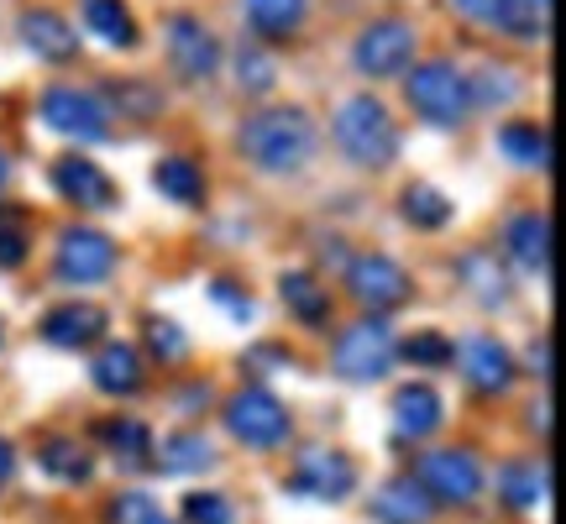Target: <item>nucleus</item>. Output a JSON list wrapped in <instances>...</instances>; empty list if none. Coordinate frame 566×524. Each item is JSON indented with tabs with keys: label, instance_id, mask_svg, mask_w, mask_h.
<instances>
[{
	"label": "nucleus",
	"instance_id": "nucleus-27",
	"mask_svg": "<svg viewBox=\"0 0 566 524\" xmlns=\"http://www.w3.org/2000/svg\"><path fill=\"white\" fill-rule=\"evenodd\" d=\"M247 21L263 32V38H289L304 21V0H242Z\"/></svg>",
	"mask_w": 566,
	"mask_h": 524
},
{
	"label": "nucleus",
	"instance_id": "nucleus-16",
	"mask_svg": "<svg viewBox=\"0 0 566 524\" xmlns=\"http://www.w3.org/2000/svg\"><path fill=\"white\" fill-rule=\"evenodd\" d=\"M504 247H509V258L520 262V268L546 273V262H551V216H541V210L514 216V221L504 226Z\"/></svg>",
	"mask_w": 566,
	"mask_h": 524
},
{
	"label": "nucleus",
	"instance_id": "nucleus-26",
	"mask_svg": "<svg viewBox=\"0 0 566 524\" xmlns=\"http://www.w3.org/2000/svg\"><path fill=\"white\" fill-rule=\"evenodd\" d=\"M462 283L478 294L483 304H504V294H509V279H504V268H499V252H467L462 258Z\"/></svg>",
	"mask_w": 566,
	"mask_h": 524
},
{
	"label": "nucleus",
	"instance_id": "nucleus-1",
	"mask_svg": "<svg viewBox=\"0 0 566 524\" xmlns=\"http://www.w3.org/2000/svg\"><path fill=\"white\" fill-rule=\"evenodd\" d=\"M237 147L263 174H294L315 153V122L304 116L300 105H268V111H252L242 122Z\"/></svg>",
	"mask_w": 566,
	"mask_h": 524
},
{
	"label": "nucleus",
	"instance_id": "nucleus-17",
	"mask_svg": "<svg viewBox=\"0 0 566 524\" xmlns=\"http://www.w3.org/2000/svg\"><path fill=\"white\" fill-rule=\"evenodd\" d=\"M373 514H378L384 524H430V514H436V499H430V493H424L415 478H394V483L378 488Z\"/></svg>",
	"mask_w": 566,
	"mask_h": 524
},
{
	"label": "nucleus",
	"instance_id": "nucleus-19",
	"mask_svg": "<svg viewBox=\"0 0 566 524\" xmlns=\"http://www.w3.org/2000/svg\"><path fill=\"white\" fill-rule=\"evenodd\" d=\"M101 331H105V310H95V304H59V310L42 321V336L53 346H69V352L90 346Z\"/></svg>",
	"mask_w": 566,
	"mask_h": 524
},
{
	"label": "nucleus",
	"instance_id": "nucleus-41",
	"mask_svg": "<svg viewBox=\"0 0 566 524\" xmlns=\"http://www.w3.org/2000/svg\"><path fill=\"white\" fill-rule=\"evenodd\" d=\"M504 6H509V11H514L520 21H525L535 38H546V27H551V0H504Z\"/></svg>",
	"mask_w": 566,
	"mask_h": 524
},
{
	"label": "nucleus",
	"instance_id": "nucleus-43",
	"mask_svg": "<svg viewBox=\"0 0 566 524\" xmlns=\"http://www.w3.org/2000/svg\"><path fill=\"white\" fill-rule=\"evenodd\" d=\"M530 363H535V367H541V373H546V367H551V346L541 342V346H535V352H530Z\"/></svg>",
	"mask_w": 566,
	"mask_h": 524
},
{
	"label": "nucleus",
	"instance_id": "nucleus-42",
	"mask_svg": "<svg viewBox=\"0 0 566 524\" xmlns=\"http://www.w3.org/2000/svg\"><path fill=\"white\" fill-rule=\"evenodd\" d=\"M11 467H17V457H11V441H6V436H0V483H6V478H11Z\"/></svg>",
	"mask_w": 566,
	"mask_h": 524
},
{
	"label": "nucleus",
	"instance_id": "nucleus-23",
	"mask_svg": "<svg viewBox=\"0 0 566 524\" xmlns=\"http://www.w3.org/2000/svg\"><path fill=\"white\" fill-rule=\"evenodd\" d=\"M153 184H158L163 200H174V205L205 200V174H200V163H189V158H163L158 168H153Z\"/></svg>",
	"mask_w": 566,
	"mask_h": 524
},
{
	"label": "nucleus",
	"instance_id": "nucleus-39",
	"mask_svg": "<svg viewBox=\"0 0 566 524\" xmlns=\"http://www.w3.org/2000/svg\"><path fill=\"white\" fill-rule=\"evenodd\" d=\"M147 342H153V352H158V357H168V363H179L184 352H189V342L179 336V325H174V321H153V325H147Z\"/></svg>",
	"mask_w": 566,
	"mask_h": 524
},
{
	"label": "nucleus",
	"instance_id": "nucleus-21",
	"mask_svg": "<svg viewBox=\"0 0 566 524\" xmlns=\"http://www.w3.org/2000/svg\"><path fill=\"white\" fill-rule=\"evenodd\" d=\"M499 493L509 499V509H535V504H546V493H551L546 462H509L504 472H499Z\"/></svg>",
	"mask_w": 566,
	"mask_h": 524
},
{
	"label": "nucleus",
	"instance_id": "nucleus-10",
	"mask_svg": "<svg viewBox=\"0 0 566 524\" xmlns=\"http://www.w3.org/2000/svg\"><path fill=\"white\" fill-rule=\"evenodd\" d=\"M346 289L367 310H394V304L409 300V273L394 258H384V252H367V258H357L346 268Z\"/></svg>",
	"mask_w": 566,
	"mask_h": 524
},
{
	"label": "nucleus",
	"instance_id": "nucleus-4",
	"mask_svg": "<svg viewBox=\"0 0 566 524\" xmlns=\"http://www.w3.org/2000/svg\"><path fill=\"white\" fill-rule=\"evenodd\" d=\"M226 430H231L242 446L268 451V446L289 441L294 420H289V409H283L268 388H242V394H231V404H226Z\"/></svg>",
	"mask_w": 566,
	"mask_h": 524
},
{
	"label": "nucleus",
	"instance_id": "nucleus-31",
	"mask_svg": "<svg viewBox=\"0 0 566 524\" xmlns=\"http://www.w3.org/2000/svg\"><path fill=\"white\" fill-rule=\"evenodd\" d=\"M210 462H216V451H210V441L195 436V430L163 441V467H168V472H205Z\"/></svg>",
	"mask_w": 566,
	"mask_h": 524
},
{
	"label": "nucleus",
	"instance_id": "nucleus-44",
	"mask_svg": "<svg viewBox=\"0 0 566 524\" xmlns=\"http://www.w3.org/2000/svg\"><path fill=\"white\" fill-rule=\"evenodd\" d=\"M6 174H11V168H6V153H0V184H6Z\"/></svg>",
	"mask_w": 566,
	"mask_h": 524
},
{
	"label": "nucleus",
	"instance_id": "nucleus-2",
	"mask_svg": "<svg viewBox=\"0 0 566 524\" xmlns=\"http://www.w3.org/2000/svg\"><path fill=\"white\" fill-rule=\"evenodd\" d=\"M331 137L357 168H388L399 153V126L378 95H346L336 122H331Z\"/></svg>",
	"mask_w": 566,
	"mask_h": 524
},
{
	"label": "nucleus",
	"instance_id": "nucleus-6",
	"mask_svg": "<svg viewBox=\"0 0 566 524\" xmlns=\"http://www.w3.org/2000/svg\"><path fill=\"white\" fill-rule=\"evenodd\" d=\"M399 357V342H394V331L384 321H363L352 325L342 342H336V373L352 378V384H378L388 367Z\"/></svg>",
	"mask_w": 566,
	"mask_h": 524
},
{
	"label": "nucleus",
	"instance_id": "nucleus-20",
	"mask_svg": "<svg viewBox=\"0 0 566 524\" xmlns=\"http://www.w3.org/2000/svg\"><path fill=\"white\" fill-rule=\"evenodd\" d=\"M90 373H95V388H101V394H137L142 388V357L126 342L101 346V357H95Z\"/></svg>",
	"mask_w": 566,
	"mask_h": 524
},
{
	"label": "nucleus",
	"instance_id": "nucleus-29",
	"mask_svg": "<svg viewBox=\"0 0 566 524\" xmlns=\"http://www.w3.org/2000/svg\"><path fill=\"white\" fill-rule=\"evenodd\" d=\"M451 11H457V17H467V21H478V27H493V32H509V38H535V32H530L525 21L514 17V11H509L504 0H451Z\"/></svg>",
	"mask_w": 566,
	"mask_h": 524
},
{
	"label": "nucleus",
	"instance_id": "nucleus-18",
	"mask_svg": "<svg viewBox=\"0 0 566 524\" xmlns=\"http://www.w3.org/2000/svg\"><path fill=\"white\" fill-rule=\"evenodd\" d=\"M436 425H441V394L430 384H405L394 394V430H399V436L424 441Z\"/></svg>",
	"mask_w": 566,
	"mask_h": 524
},
{
	"label": "nucleus",
	"instance_id": "nucleus-24",
	"mask_svg": "<svg viewBox=\"0 0 566 524\" xmlns=\"http://www.w3.org/2000/svg\"><path fill=\"white\" fill-rule=\"evenodd\" d=\"M499 147H504L520 168H551V137L541 126H530V122L499 126Z\"/></svg>",
	"mask_w": 566,
	"mask_h": 524
},
{
	"label": "nucleus",
	"instance_id": "nucleus-11",
	"mask_svg": "<svg viewBox=\"0 0 566 524\" xmlns=\"http://www.w3.org/2000/svg\"><path fill=\"white\" fill-rule=\"evenodd\" d=\"M116 268V242L90 226H69L59 237V273L69 283H101Z\"/></svg>",
	"mask_w": 566,
	"mask_h": 524
},
{
	"label": "nucleus",
	"instance_id": "nucleus-28",
	"mask_svg": "<svg viewBox=\"0 0 566 524\" xmlns=\"http://www.w3.org/2000/svg\"><path fill=\"white\" fill-rule=\"evenodd\" d=\"M405 221L420 226V231H441L451 221V200H446L441 189H430V184H409L405 189Z\"/></svg>",
	"mask_w": 566,
	"mask_h": 524
},
{
	"label": "nucleus",
	"instance_id": "nucleus-25",
	"mask_svg": "<svg viewBox=\"0 0 566 524\" xmlns=\"http://www.w3.org/2000/svg\"><path fill=\"white\" fill-rule=\"evenodd\" d=\"M279 294H283V304H289L300 321H310V325H321L325 315H331V289H321L310 273H283Z\"/></svg>",
	"mask_w": 566,
	"mask_h": 524
},
{
	"label": "nucleus",
	"instance_id": "nucleus-13",
	"mask_svg": "<svg viewBox=\"0 0 566 524\" xmlns=\"http://www.w3.org/2000/svg\"><path fill=\"white\" fill-rule=\"evenodd\" d=\"M451 363H462L467 384L478 394H504L514 384V363H509V352L493 336H467L462 346H451Z\"/></svg>",
	"mask_w": 566,
	"mask_h": 524
},
{
	"label": "nucleus",
	"instance_id": "nucleus-40",
	"mask_svg": "<svg viewBox=\"0 0 566 524\" xmlns=\"http://www.w3.org/2000/svg\"><path fill=\"white\" fill-rule=\"evenodd\" d=\"M21 258H27V231L0 216V268H21Z\"/></svg>",
	"mask_w": 566,
	"mask_h": 524
},
{
	"label": "nucleus",
	"instance_id": "nucleus-5",
	"mask_svg": "<svg viewBox=\"0 0 566 524\" xmlns=\"http://www.w3.org/2000/svg\"><path fill=\"white\" fill-rule=\"evenodd\" d=\"M352 63H357V74L367 80H394V74H405L409 63H415V27L405 17H384L363 27V38L352 48Z\"/></svg>",
	"mask_w": 566,
	"mask_h": 524
},
{
	"label": "nucleus",
	"instance_id": "nucleus-7",
	"mask_svg": "<svg viewBox=\"0 0 566 524\" xmlns=\"http://www.w3.org/2000/svg\"><path fill=\"white\" fill-rule=\"evenodd\" d=\"M42 122L53 126L59 137H74V142L111 137V111H105L90 90H74V84H53V90L42 95Z\"/></svg>",
	"mask_w": 566,
	"mask_h": 524
},
{
	"label": "nucleus",
	"instance_id": "nucleus-38",
	"mask_svg": "<svg viewBox=\"0 0 566 524\" xmlns=\"http://www.w3.org/2000/svg\"><path fill=\"white\" fill-rule=\"evenodd\" d=\"M116 520L122 524H174L153 499H147V493H126L122 504H116Z\"/></svg>",
	"mask_w": 566,
	"mask_h": 524
},
{
	"label": "nucleus",
	"instance_id": "nucleus-9",
	"mask_svg": "<svg viewBox=\"0 0 566 524\" xmlns=\"http://www.w3.org/2000/svg\"><path fill=\"white\" fill-rule=\"evenodd\" d=\"M168 59H174V69H179L189 84H205L216 69H221V42H216V32L205 27L200 17H168Z\"/></svg>",
	"mask_w": 566,
	"mask_h": 524
},
{
	"label": "nucleus",
	"instance_id": "nucleus-8",
	"mask_svg": "<svg viewBox=\"0 0 566 524\" xmlns=\"http://www.w3.org/2000/svg\"><path fill=\"white\" fill-rule=\"evenodd\" d=\"M415 483L441 504H472L483 493V467H478L472 451H430V457H420Z\"/></svg>",
	"mask_w": 566,
	"mask_h": 524
},
{
	"label": "nucleus",
	"instance_id": "nucleus-3",
	"mask_svg": "<svg viewBox=\"0 0 566 524\" xmlns=\"http://www.w3.org/2000/svg\"><path fill=\"white\" fill-rule=\"evenodd\" d=\"M405 95L430 126H462L467 122V74L451 59H424L405 69Z\"/></svg>",
	"mask_w": 566,
	"mask_h": 524
},
{
	"label": "nucleus",
	"instance_id": "nucleus-33",
	"mask_svg": "<svg viewBox=\"0 0 566 524\" xmlns=\"http://www.w3.org/2000/svg\"><path fill=\"white\" fill-rule=\"evenodd\" d=\"M42 467H48L53 478H63V483H84V478H90V457H84L74 441H48Z\"/></svg>",
	"mask_w": 566,
	"mask_h": 524
},
{
	"label": "nucleus",
	"instance_id": "nucleus-32",
	"mask_svg": "<svg viewBox=\"0 0 566 524\" xmlns=\"http://www.w3.org/2000/svg\"><path fill=\"white\" fill-rule=\"evenodd\" d=\"M273 80H279V63L268 59L263 48L242 42V53H237V84H242V90H252V95H268V90H273Z\"/></svg>",
	"mask_w": 566,
	"mask_h": 524
},
{
	"label": "nucleus",
	"instance_id": "nucleus-36",
	"mask_svg": "<svg viewBox=\"0 0 566 524\" xmlns=\"http://www.w3.org/2000/svg\"><path fill=\"white\" fill-rule=\"evenodd\" d=\"M184 520L189 524H231V504L221 493H189L184 499Z\"/></svg>",
	"mask_w": 566,
	"mask_h": 524
},
{
	"label": "nucleus",
	"instance_id": "nucleus-37",
	"mask_svg": "<svg viewBox=\"0 0 566 524\" xmlns=\"http://www.w3.org/2000/svg\"><path fill=\"white\" fill-rule=\"evenodd\" d=\"M105 441L122 451V462H142L147 457V430L137 420H122V425H105Z\"/></svg>",
	"mask_w": 566,
	"mask_h": 524
},
{
	"label": "nucleus",
	"instance_id": "nucleus-35",
	"mask_svg": "<svg viewBox=\"0 0 566 524\" xmlns=\"http://www.w3.org/2000/svg\"><path fill=\"white\" fill-rule=\"evenodd\" d=\"M405 357L409 363H420V367H441V363H451V342L436 336V331H420V336H409L405 342Z\"/></svg>",
	"mask_w": 566,
	"mask_h": 524
},
{
	"label": "nucleus",
	"instance_id": "nucleus-15",
	"mask_svg": "<svg viewBox=\"0 0 566 524\" xmlns=\"http://www.w3.org/2000/svg\"><path fill=\"white\" fill-rule=\"evenodd\" d=\"M21 42H27L42 63H69L80 53L74 27H69L59 11H21Z\"/></svg>",
	"mask_w": 566,
	"mask_h": 524
},
{
	"label": "nucleus",
	"instance_id": "nucleus-34",
	"mask_svg": "<svg viewBox=\"0 0 566 524\" xmlns=\"http://www.w3.org/2000/svg\"><path fill=\"white\" fill-rule=\"evenodd\" d=\"M111 95H116V105H122L126 116H147V111H158L163 95L158 90H147L142 80H122V84H105Z\"/></svg>",
	"mask_w": 566,
	"mask_h": 524
},
{
	"label": "nucleus",
	"instance_id": "nucleus-30",
	"mask_svg": "<svg viewBox=\"0 0 566 524\" xmlns=\"http://www.w3.org/2000/svg\"><path fill=\"white\" fill-rule=\"evenodd\" d=\"M520 95V84H514V69H499V63H483L478 69V80H467V105H509Z\"/></svg>",
	"mask_w": 566,
	"mask_h": 524
},
{
	"label": "nucleus",
	"instance_id": "nucleus-14",
	"mask_svg": "<svg viewBox=\"0 0 566 524\" xmlns=\"http://www.w3.org/2000/svg\"><path fill=\"white\" fill-rule=\"evenodd\" d=\"M53 184H59V195L63 200H74V205H90V210H105V205L116 200V184H111V174H105L101 163H90V158H59L53 163Z\"/></svg>",
	"mask_w": 566,
	"mask_h": 524
},
{
	"label": "nucleus",
	"instance_id": "nucleus-12",
	"mask_svg": "<svg viewBox=\"0 0 566 524\" xmlns=\"http://www.w3.org/2000/svg\"><path fill=\"white\" fill-rule=\"evenodd\" d=\"M294 488L336 504V499H346V493L357 488V467H352V457H342V451L315 446V451H304L300 467H294Z\"/></svg>",
	"mask_w": 566,
	"mask_h": 524
},
{
	"label": "nucleus",
	"instance_id": "nucleus-22",
	"mask_svg": "<svg viewBox=\"0 0 566 524\" xmlns=\"http://www.w3.org/2000/svg\"><path fill=\"white\" fill-rule=\"evenodd\" d=\"M80 11H84V27L101 42H111V48H137V21H132V11H126L122 0H84Z\"/></svg>",
	"mask_w": 566,
	"mask_h": 524
}]
</instances>
